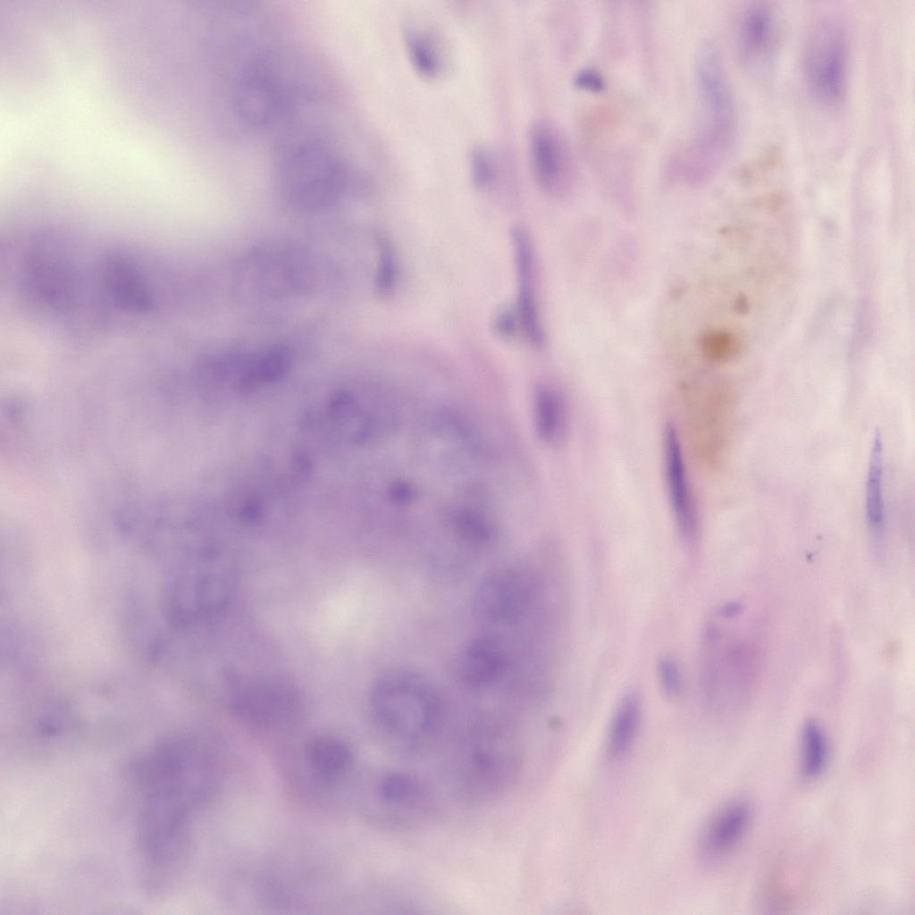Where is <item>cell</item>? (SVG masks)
<instances>
[{
	"mask_svg": "<svg viewBox=\"0 0 915 915\" xmlns=\"http://www.w3.org/2000/svg\"><path fill=\"white\" fill-rule=\"evenodd\" d=\"M469 167L472 179L479 188L489 186L495 177L496 164L490 150L478 146L474 147L469 155Z\"/></svg>",
	"mask_w": 915,
	"mask_h": 915,
	"instance_id": "28",
	"label": "cell"
},
{
	"mask_svg": "<svg viewBox=\"0 0 915 915\" xmlns=\"http://www.w3.org/2000/svg\"><path fill=\"white\" fill-rule=\"evenodd\" d=\"M511 242L517 281L516 315L520 330L534 347L545 342V332L541 323L535 294V260L532 240L521 228L511 231Z\"/></svg>",
	"mask_w": 915,
	"mask_h": 915,
	"instance_id": "15",
	"label": "cell"
},
{
	"mask_svg": "<svg viewBox=\"0 0 915 915\" xmlns=\"http://www.w3.org/2000/svg\"><path fill=\"white\" fill-rule=\"evenodd\" d=\"M521 767L522 751L516 741L503 733L483 730L465 735L451 749L447 774L459 798L486 802L513 786Z\"/></svg>",
	"mask_w": 915,
	"mask_h": 915,
	"instance_id": "4",
	"label": "cell"
},
{
	"mask_svg": "<svg viewBox=\"0 0 915 915\" xmlns=\"http://www.w3.org/2000/svg\"><path fill=\"white\" fill-rule=\"evenodd\" d=\"M695 80L700 117L692 139L674 165L684 180L702 183L725 164L736 136L737 119L733 93L717 46L704 43L698 51Z\"/></svg>",
	"mask_w": 915,
	"mask_h": 915,
	"instance_id": "2",
	"label": "cell"
},
{
	"mask_svg": "<svg viewBox=\"0 0 915 915\" xmlns=\"http://www.w3.org/2000/svg\"><path fill=\"white\" fill-rule=\"evenodd\" d=\"M378 262L375 273V288L382 296H389L395 290L398 281V258L395 248L386 236L376 239Z\"/></svg>",
	"mask_w": 915,
	"mask_h": 915,
	"instance_id": "27",
	"label": "cell"
},
{
	"mask_svg": "<svg viewBox=\"0 0 915 915\" xmlns=\"http://www.w3.org/2000/svg\"><path fill=\"white\" fill-rule=\"evenodd\" d=\"M104 283L113 303L128 312L150 308L152 298L141 274L127 258L111 256L104 265Z\"/></svg>",
	"mask_w": 915,
	"mask_h": 915,
	"instance_id": "19",
	"label": "cell"
},
{
	"mask_svg": "<svg viewBox=\"0 0 915 915\" xmlns=\"http://www.w3.org/2000/svg\"><path fill=\"white\" fill-rule=\"evenodd\" d=\"M758 639L740 625L728 631L711 627L705 639L704 684L718 706L742 704L751 694L760 670Z\"/></svg>",
	"mask_w": 915,
	"mask_h": 915,
	"instance_id": "6",
	"label": "cell"
},
{
	"mask_svg": "<svg viewBox=\"0 0 915 915\" xmlns=\"http://www.w3.org/2000/svg\"><path fill=\"white\" fill-rule=\"evenodd\" d=\"M506 657L500 644L487 637L476 638L458 651L454 669L458 679L469 687H483L499 676Z\"/></svg>",
	"mask_w": 915,
	"mask_h": 915,
	"instance_id": "18",
	"label": "cell"
},
{
	"mask_svg": "<svg viewBox=\"0 0 915 915\" xmlns=\"http://www.w3.org/2000/svg\"><path fill=\"white\" fill-rule=\"evenodd\" d=\"M492 326L499 338L511 340L520 329L516 312L508 307L500 308L492 318Z\"/></svg>",
	"mask_w": 915,
	"mask_h": 915,
	"instance_id": "30",
	"label": "cell"
},
{
	"mask_svg": "<svg viewBox=\"0 0 915 915\" xmlns=\"http://www.w3.org/2000/svg\"><path fill=\"white\" fill-rule=\"evenodd\" d=\"M776 38V19L766 4L754 3L740 13L736 24V48L749 67L763 64L771 55Z\"/></svg>",
	"mask_w": 915,
	"mask_h": 915,
	"instance_id": "17",
	"label": "cell"
},
{
	"mask_svg": "<svg viewBox=\"0 0 915 915\" xmlns=\"http://www.w3.org/2000/svg\"><path fill=\"white\" fill-rule=\"evenodd\" d=\"M575 80L576 87L589 92H600L604 87L601 75L591 69L580 71Z\"/></svg>",
	"mask_w": 915,
	"mask_h": 915,
	"instance_id": "31",
	"label": "cell"
},
{
	"mask_svg": "<svg viewBox=\"0 0 915 915\" xmlns=\"http://www.w3.org/2000/svg\"><path fill=\"white\" fill-rule=\"evenodd\" d=\"M657 676L663 694L668 699L678 697L682 691V676L676 660L662 655L657 661Z\"/></svg>",
	"mask_w": 915,
	"mask_h": 915,
	"instance_id": "29",
	"label": "cell"
},
{
	"mask_svg": "<svg viewBox=\"0 0 915 915\" xmlns=\"http://www.w3.org/2000/svg\"><path fill=\"white\" fill-rule=\"evenodd\" d=\"M275 177L284 198L296 207L317 210L334 203L346 185V166L328 146L316 139L285 144L275 163Z\"/></svg>",
	"mask_w": 915,
	"mask_h": 915,
	"instance_id": "5",
	"label": "cell"
},
{
	"mask_svg": "<svg viewBox=\"0 0 915 915\" xmlns=\"http://www.w3.org/2000/svg\"><path fill=\"white\" fill-rule=\"evenodd\" d=\"M828 760V743L822 727L815 721L805 723L801 737V772L806 779L821 775Z\"/></svg>",
	"mask_w": 915,
	"mask_h": 915,
	"instance_id": "24",
	"label": "cell"
},
{
	"mask_svg": "<svg viewBox=\"0 0 915 915\" xmlns=\"http://www.w3.org/2000/svg\"><path fill=\"white\" fill-rule=\"evenodd\" d=\"M376 799L386 822L397 830L427 824L435 814V800L428 785L417 776L387 770L375 784Z\"/></svg>",
	"mask_w": 915,
	"mask_h": 915,
	"instance_id": "9",
	"label": "cell"
},
{
	"mask_svg": "<svg viewBox=\"0 0 915 915\" xmlns=\"http://www.w3.org/2000/svg\"><path fill=\"white\" fill-rule=\"evenodd\" d=\"M538 592L534 575L524 568H502L488 575L474 598L476 614L491 622H507L524 614Z\"/></svg>",
	"mask_w": 915,
	"mask_h": 915,
	"instance_id": "10",
	"label": "cell"
},
{
	"mask_svg": "<svg viewBox=\"0 0 915 915\" xmlns=\"http://www.w3.org/2000/svg\"><path fill=\"white\" fill-rule=\"evenodd\" d=\"M753 818L749 801L738 799L720 808L709 818L698 841V856L708 867L724 863L741 844Z\"/></svg>",
	"mask_w": 915,
	"mask_h": 915,
	"instance_id": "14",
	"label": "cell"
},
{
	"mask_svg": "<svg viewBox=\"0 0 915 915\" xmlns=\"http://www.w3.org/2000/svg\"><path fill=\"white\" fill-rule=\"evenodd\" d=\"M369 699L377 726L398 753L416 755L430 748L441 701L425 676L409 669L388 671L373 684Z\"/></svg>",
	"mask_w": 915,
	"mask_h": 915,
	"instance_id": "3",
	"label": "cell"
},
{
	"mask_svg": "<svg viewBox=\"0 0 915 915\" xmlns=\"http://www.w3.org/2000/svg\"><path fill=\"white\" fill-rule=\"evenodd\" d=\"M290 363V352L281 345H273L264 350L240 380L244 390L258 382H273L284 376Z\"/></svg>",
	"mask_w": 915,
	"mask_h": 915,
	"instance_id": "25",
	"label": "cell"
},
{
	"mask_svg": "<svg viewBox=\"0 0 915 915\" xmlns=\"http://www.w3.org/2000/svg\"><path fill=\"white\" fill-rule=\"evenodd\" d=\"M528 144L538 184L550 194L567 192L575 180V163L560 130L550 122H536L530 129Z\"/></svg>",
	"mask_w": 915,
	"mask_h": 915,
	"instance_id": "11",
	"label": "cell"
},
{
	"mask_svg": "<svg viewBox=\"0 0 915 915\" xmlns=\"http://www.w3.org/2000/svg\"><path fill=\"white\" fill-rule=\"evenodd\" d=\"M735 399L726 387H718L703 397L696 419L699 449L709 465L725 457L731 437Z\"/></svg>",
	"mask_w": 915,
	"mask_h": 915,
	"instance_id": "16",
	"label": "cell"
},
{
	"mask_svg": "<svg viewBox=\"0 0 915 915\" xmlns=\"http://www.w3.org/2000/svg\"><path fill=\"white\" fill-rule=\"evenodd\" d=\"M355 407V402L353 398L345 392H340L334 396L331 401V414L337 418H346L349 416Z\"/></svg>",
	"mask_w": 915,
	"mask_h": 915,
	"instance_id": "32",
	"label": "cell"
},
{
	"mask_svg": "<svg viewBox=\"0 0 915 915\" xmlns=\"http://www.w3.org/2000/svg\"><path fill=\"white\" fill-rule=\"evenodd\" d=\"M138 799L136 821L166 831L189 828L193 813L214 785V769L206 751L195 742L166 737L134 756L126 765Z\"/></svg>",
	"mask_w": 915,
	"mask_h": 915,
	"instance_id": "1",
	"label": "cell"
},
{
	"mask_svg": "<svg viewBox=\"0 0 915 915\" xmlns=\"http://www.w3.org/2000/svg\"><path fill=\"white\" fill-rule=\"evenodd\" d=\"M846 25L835 13H824L809 29L803 49L806 85L825 107L839 106L846 92L849 44Z\"/></svg>",
	"mask_w": 915,
	"mask_h": 915,
	"instance_id": "7",
	"label": "cell"
},
{
	"mask_svg": "<svg viewBox=\"0 0 915 915\" xmlns=\"http://www.w3.org/2000/svg\"><path fill=\"white\" fill-rule=\"evenodd\" d=\"M233 107L241 122L260 129L270 126L282 109V95L273 70L263 62L246 67L236 82Z\"/></svg>",
	"mask_w": 915,
	"mask_h": 915,
	"instance_id": "12",
	"label": "cell"
},
{
	"mask_svg": "<svg viewBox=\"0 0 915 915\" xmlns=\"http://www.w3.org/2000/svg\"><path fill=\"white\" fill-rule=\"evenodd\" d=\"M306 760L315 774L323 779L334 780L350 771L354 756L344 741L332 736H319L307 743Z\"/></svg>",
	"mask_w": 915,
	"mask_h": 915,
	"instance_id": "20",
	"label": "cell"
},
{
	"mask_svg": "<svg viewBox=\"0 0 915 915\" xmlns=\"http://www.w3.org/2000/svg\"><path fill=\"white\" fill-rule=\"evenodd\" d=\"M261 515L260 507L254 502L248 504L242 510L241 516L245 521L254 522L259 519Z\"/></svg>",
	"mask_w": 915,
	"mask_h": 915,
	"instance_id": "33",
	"label": "cell"
},
{
	"mask_svg": "<svg viewBox=\"0 0 915 915\" xmlns=\"http://www.w3.org/2000/svg\"><path fill=\"white\" fill-rule=\"evenodd\" d=\"M663 464L667 491L676 527L685 540L693 541L700 530L699 515L680 435L671 423L666 425L663 433Z\"/></svg>",
	"mask_w": 915,
	"mask_h": 915,
	"instance_id": "13",
	"label": "cell"
},
{
	"mask_svg": "<svg viewBox=\"0 0 915 915\" xmlns=\"http://www.w3.org/2000/svg\"><path fill=\"white\" fill-rule=\"evenodd\" d=\"M407 55L415 69L422 75L433 77L441 69V57L430 38L423 31L408 28L404 34Z\"/></svg>",
	"mask_w": 915,
	"mask_h": 915,
	"instance_id": "26",
	"label": "cell"
},
{
	"mask_svg": "<svg viewBox=\"0 0 915 915\" xmlns=\"http://www.w3.org/2000/svg\"><path fill=\"white\" fill-rule=\"evenodd\" d=\"M534 416L540 437L557 444L563 441L567 430V413L564 398L550 387L540 386L534 396Z\"/></svg>",
	"mask_w": 915,
	"mask_h": 915,
	"instance_id": "23",
	"label": "cell"
},
{
	"mask_svg": "<svg viewBox=\"0 0 915 915\" xmlns=\"http://www.w3.org/2000/svg\"><path fill=\"white\" fill-rule=\"evenodd\" d=\"M230 705L233 713L249 726L282 730L302 718L304 701L298 688L277 676H231Z\"/></svg>",
	"mask_w": 915,
	"mask_h": 915,
	"instance_id": "8",
	"label": "cell"
},
{
	"mask_svg": "<svg viewBox=\"0 0 915 915\" xmlns=\"http://www.w3.org/2000/svg\"><path fill=\"white\" fill-rule=\"evenodd\" d=\"M641 718L638 696L630 693L619 702L609 729L607 752L609 758L620 760L632 749L635 742Z\"/></svg>",
	"mask_w": 915,
	"mask_h": 915,
	"instance_id": "22",
	"label": "cell"
},
{
	"mask_svg": "<svg viewBox=\"0 0 915 915\" xmlns=\"http://www.w3.org/2000/svg\"><path fill=\"white\" fill-rule=\"evenodd\" d=\"M883 468L882 441L877 433L869 457L865 502L868 527L874 541L878 542L883 541L886 531Z\"/></svg>",
	"mask_w": 915,
	"mask_h": 915,
	"instance_id": "21",
	"label": "cell"
}]
</instances>
